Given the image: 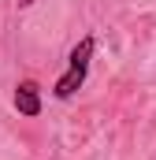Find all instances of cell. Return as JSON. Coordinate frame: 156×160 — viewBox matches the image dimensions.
Returning a JSON list of instances; mask_svg holds the SVG:
<instances>
[{
    "instance_id": "obj_1",
    "label": "cell",
    "mask_w": 156,
    "mask_h": 160,
    "mask_svg": "<svg viewBox=\"0 0 156 160\" xmlns=\"http://www.w3.org/2000/svg\"><path fill=\"white\" fill-rule=\"evenodd\" d=\"M93 52H97V38L85 34V38L71 48V56H67V71H63V75L56 78V86H52V97H56V101H71L78 89L85 86V78H89V63H93Z\"/></svg>"
},
{
    "instance_id": "obj_2",
    "label": "cell",
    "mask_w": 156,
    "mask_h": 160,
    "mask_svg": "<svg viewBox=\"0 0 156 160\" xmlns=\"http://www.w3.org/2000/svg\"><path fill=\"white\" fill-rule=\"evenodd\" d=\"M11 101H15V112H19V116H26V119H37L41 116V86L37 82H30V78L19 82Z\"/></svg>"
},
{
    "instance_id": "obj_3",
    "label": "cell",
    "mask_w": 156,
    "mask_h": 160,
    "mask_svg": "<svg viewBox=\"0 0 156 160\" xmlns=\"http://www.w3.org/2000/svg\"><path fill=\"white\" fill-rule=\"evenodd\" d=\"M30 4H37V0H19V8H30Z\"/></svg>"
}]
</instances>
